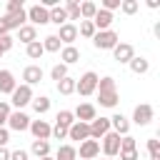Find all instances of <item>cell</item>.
Segmentation results:
<instances>
[{"instance_id":"1","label":"cell","mask_w":160,"mask_h":160,"mask_svg":"<svg viewBox=\"0 0 160 160\" xmlns=\"http://www.w3.org/2000/svg\"><path fill=\"white\" fill-rule=\"evenodd\" d=\"M98 100H100V105L102 108H115L118 105V100H120V95H118V85H115V78H110V75H105V78H100L98 80Z\"/></svg>"},{"instance_id":"2","label":"cell","mask_w":160,"mask_h":160,"mask_svg":"<svg viewBox=\"0 0 160 160\" xmlns=\"http://www.w3.org/2000/svg\"><path fill=\"white\" fill-rule=\"evenodd\" d=\"M98 80H100V75H98L95 70H88V72H82V75L75 80V92H80L82 98L92 95V92L98 90Z\"/></svg>"},{"instance_id":"3","label":"cell","mask_w":160,"mask_h":160,"mask_svg":"<svg viewBox=\"0 0 160 160\" xmlns=\"http://www.w3.org/2000/svg\"><path fill=\"white\" fill-rule=\"evenodd\" d=\"M120 42V35L110 28V30H98L95 35H92V45L98 48V50H112L115 45Z\"/></svg>"},{"instance_id":"4","label":"cell","mask_w":160,"mask_h":160,"mask_svg":"<svg viewBox=\"0 0 160 160\" xmlns=\"http://www.w3.org/2000/svg\"><path fill=\"white\" fill-rule=\"evenodd\" d=\"M32 98H35V95H32V88L20 82V85L12 90V95H10V105H12L15 110H22L25 105H30V102H32Z\"/></svg>"},{"instance_id":"5","label":"cell","mask_w":160,"mask_h":160,"mask_svg":"<svg viewBox=\"0 0 160 160\" xmlns=\"http://www.w3.org/2000/svg\"><path fill=\"white\" fill-rule=\"evenodd\" d=\"M152 118H155V108H152L150 102H140V105H135V110H132V122H135L138 128L150 125Z\"/></svg>"},{"instance_id":"6","label":"cell","mask_w":160,"mask_h":160,"mask_svg":"<svg viewBox=\"0 0 160 160\" xmlns=\"http://www.w3.org/2000/svg\"><path fill=\"white\" fill-rule=\"evenodd\" d=\"M25 12H28V20H30L32 28H38V25H48V22H50V12H48V8H42L40 2L30 5Z\"/></svg>"},{"instance_id":"7","label":"cell","mask_w":160,"mask_h":160,"mask_svg":"<svg viewBox=\"0 0 160 160\" xmlns=\"http://www.w3.org/2000/svg\"><path fill=\"white\" fill-rule=\"evenodd\" d=\"M88 130H90V140L100 142L110 132V118H95L92 122H88Z\"/></svg>"},{"instance_id":"8","label":"cell","mask_w":160,"mask_h":160,"mask_svg":"<svg viewBox=\"0 0 160 160\" xmlns=\"http://www.w3.org/2000/svg\"><path fill=\"white\" fill-rule=\"evenodd\" d=\"M8 128L15 130V132H25L30 128V115L22 112V110H12L10 118H8Z\"/></svg>"},{"instance_id":"9","label":"cell","mask_w":160,"mask_h":160,"mask_svg":"<svg viewBox=\"0 0 160 160\" xmlns=\"http://www.w3.org/2000/svg\"><path fill=\"white\" fill-rule=\"evenodd\" d=\"M72 115H75V120H80V122H92V120L98 118V108H95L92 102H80V105L72 110Z\"/></svg>"},{"instance_id":"10","label":"cell","mask_w":160,"mask_h":160,"mask_svg":"<svg viewBox=\"0 0 160 160\" xmlns=\"http://www.w3.org/2000/svg\"><path fill=\"white\" fill-rule=\"evenodd\" d=\"M28 130L32 132V138H35V140H50L52 125H50L48 120H30V128H28Z\"/></svg>"},{"instance_id":"11","label":"cell","mask_w":160,"mask_h":160,"mask_svg":"<svg viewBox=\"0 0 160 160\" xmlns=\"http://www.w3.org/2000/svg\"><path fill=\"white\" fill-rule=\"evenodd\" d=\"M100 148H102L105 158H115V155L120 152V135L110 130V132H108V135L102 138V145H100Z\"/></svg>"},{"instance_id":"12","label":"cell","mask_w":160,"mask_h":160,"mask_svg":"<svg viewBox=\"0 0 160 160\" xmlns=\"http://www.w3.org/2000/svg\"><path fill=\"white\" fill-rule=\"evenodd\" d=\"M78 150V155H80V160H92V158H98L100 155V142L98 140H82L80 142V148H75Z\"/></svg>"},{"instance_id":"13","label":"cell","mask_w":160,"mask_h":160,"mask_svg":"<svg viewBox=\"0 0 160 160\" xmlns=\"http://www.w3.org/2000/svg\"><path fill=\"white\" fill-rule=\"evenodd\" d=\"M112 58L118 60V62H130L132 58H135V48L130 45V42H118L115 48H112Z\"/></svg>"},{"instance_id":"14","label":"cell","mask_w":160,"mask_h":160,"mask_svg":"<svg viewBox=\"0 0 160 160\" xmlns=\"http://www.w3.org/2000/svg\"><path fill=\"white\" fill-rule=\"evenodd\" d=\"M90 138V130H88V122H80L75 120L70 128H68V140H75V142H82Z\"/></svg>"},{"instance_id":"15","label":"cell","mask_w":160,"mask_h":160,"mask_svg":"<svg viewBox=\"0 0 160 160\" xmlns=\"http://www.w3.org/2000/svg\"><path fill=\"white\" fill-rule=\"evenodd\" d=\"M58 40H60L62 45H72V42L78 40V25H75V22H65V25H60V30H58Z\"/></svg>"},{"instance_id":"16","label":"cell","mask_w":160,"mask_h":160,"mask_svg":"<svg viewBox=\"0 0 160 160\" xmlns=\"http://www.w3.org/2000/svg\"><path fill=\"white\" fill-rule=\"evenodd\" d=\"M110 130L118 132L120 138H122V135H130V120H128L122 112H115V115L110 118Z\"/></svg>"},{"instance_id":"17","label":"cell","mask_w":160,"mask_h":160,"mask_svg":"<svg viewBox=\"0 0 160 160\" xmlns=\"http://www.w3.org/2000/svg\"><path fill=\"white\" fill-rule=\"evenodd\" d=\"M42 80V68L40 65H28L25 70H22V85H38Z\"/></svg>"},{"instance_id":"18","label":"cell","mask_w":160,"mask_h":160,"mask_svg":"<svg viewBox=\"0 0 160 160\" xmlns=\"http://www.w3.org/2000/svg\"><path fill=\"white\" fill-rule=\"evenodd\" d=\"M112 12H108V10H102V8H98V12H95V18H92V25H95V30H110V25H112Z\"/></svg>"},{"instance_id":"19","label":"cell","mask_w":160,"mask_h":160,"mask_svg":"<svg viewBox=\"0 0 160 160\" xmlns=\"http://www.w3.org/2000/svg\"><path fill=\"white\" fill-rule=\"evenodd\" d=\"M18 88V80L10 70H0V92L2 95H12V90Z\"/></svg>"},{"instance_id":"20","label":"cell","mask_w":160,"mask_h":160,"mask_svg":"<svg viewBox=\"0 0 160 160\" xmlns=\"http://www.w3.org/2000/svg\"><path fill=\"white\" fill-rule=\"evenodd\" d=\"M60 60H62V65H72V62L80 60V50L75 45H62L60 48Z\"/></svg>"},{"instance_id":"21","label":"cell","mask_w":160,"mask_h":160,"mask_svg":"<svg viewBox=\"0 0 160 160\" xmlns=\"http://www.w3.org/2000/svg\"><path fill=\"white\" fill-rule=\"evenodd\" d=\"M18 40H20V42H25V45L35 42V40H38V28H32L30 22H25V25L18 30Z\"/></svg>"},{"instance_id":"22","label":"cell","mask_w":160,"mask_h":160,"mask_svg":"<svg viewBox=\"0 0 160 160\" xmlns=\"http://www.w3.org/2000/svg\"><path fill=\"white\" fill-rule=\"evenodd\" d=\"M128 68H130L135 75H145V72L150 70V60H148V58H142V55H140V58L135 55V58L128 62Z\"/></svg>"},{"instance_id":"23","label":"cell","mask_w":160,"mask_h":160,"mask_svg":"<svg viewBox=\"0 0 160 160\" xmlns=\"http://www.w3.org/2000/svg\"><path fill=\"white\" fill-rule=\"evenodd\" d=\"M5 18H8V22H10V30H20V28L28 22V12H25V8L18 10V12H12V15H5Z\"/></svg>"},{"instance_id":"24","label":"cell","mask_w":160,"mask_h":160,"mask_svg":"<svg viewBox=\"0 0 160 160\" xmlns=\"http://www.w3.org/2000/svg\"><path fill=\"white\" fill-rule=\"evenodd\" d=\"M30 152H32L38 160H40V158H48V155H50V142H48V140H32Z\"/></svg>"},{"instance_id":"25","label":"cell","mask_w":160,"mask_h":160,"mask_svg":"<svg viewBox=\"0 0 160 160\" xmlns=\"http://www.w3.org/2000/svg\"><path fill=\"white\" fill-rule=\"evenodd\" d=\"M55 160H78V150H75V145H70V142L60 145L58 152H55Z\"/></svg>"},{"instance_id":"26","label":"cell","mask_w":160,"mask_h":160,"mask_svg":"<svg viewBox=\"0 0 160 160\" xmlns=\"http://www.w3.org/2000/svg\"><path fill=\"white\" fill-rule=\"evenodd\" d=\"M48 12H50V22H55L58 28L68 22V12H65V8H62V5H55V8H50Z\"/></svg>"},{"instance_id":"27","label":"cell","mask_w":160,"mask_h":160,"mask_svg":"<svg viewBox=\"0 0 160 160\" xmlns=\"http://www.w3.org/2000/svg\"><path fill=\"white\" fill-rule=\"evenodd\" d=\"M95 12H98V2H92V0L80 2V18H82V20H92Z\"/></svg>"},{"instance_id":"28","label":"cell","mask_w":160,"mask_h":160,"mask_svg":"<svg viewBox=\"0 0 160 160\" xmlns=\"http://www.w3.org/2000/svg\"><path fill=\"white\" fill-rule=\"evenodd\" d=\"M62 8H65V12H68V22H70V20H82V18H80V2H78V0H65Z\"/></svg>"},{"instance_id":"29","label":"cell","mask_w":160,"mask_h":160,"mask_svg":"<svg viewBox=\"0 0 160 160\" xmlns=\"http://www.w3.org/2000/svg\"><path fill=\"white\" fill-rule=\"evenodd\" d=\"M30 105H32V110H35L38 115H45V112L50 110V98H48V95H40V98H32V102H30Z\"/></svg>"},{"instance_id":"30","label":"cell","mask_w":160,"mask_h":160,"mask_svg":"<svg viewBox=\"0 0 160 160\" xmlns=\"http://www.w3.org/2000/svg\"><path fill=\"white\" fill-rule=\"evenodd\" d=\"M42 42V50L45 52H60V48H62V42L58 40V35H48L45 40H40Z\"/></svg>"},{"instance_id":"31","label":"cell","mask_w":160,"mask_h":160,"mask_svg":"<svg viewBox=\"0 0 160 160\" xmlns=\"http://www.w3.org/2000/svg\"><path fill=\"white\" fill-rule=\"evenodd\" d=\"M25 52H28V58H30V60H40V58L45 55V50H42V42H40V40H35V42L25 45Z\"/></svg>"},{"instance_id":"32","label":"cell","mask_w":160,"mask_h":160,"mask_svg":"<svg viewBox=\"0 0 160 160\" xmlns=\"http://www.w3.org/2000/svg\"><path fill=\"white\" fill-rule=\"evenodd\" d=\"M55 85H58V92H60V95H72V92H75V78H70V75L62 78V80L55 82Z\"/></svg>"},{"instance_id":"33","label":"cell","mask_w":160,"mask_h":160,"mask_svg":"<svg viewBox=\"0 0 160 160\" xmlns=\"http://www.w3.org/2000/svg\"><path fill=\"white\" fill-rule=\"evenodd\" d=\"M98 30H95V25H92V20H80V25H78V35H82V38H90L92 40V35H95Z\"/></svg>"},{"instance_id":"34","label":"cell","mask_w":160,"mask_h":160,"mask_svg":"<svg viewBox=\"0 0 160 160\" xmlns=\"http://www.w3.org/2000/svg\"><path fill=\"white\" fill-rule=\"evenodd\" d=\"M55 122H58V125H62V128H70V125L75 122V115H72V110H60V112L55 115Z\"/></svg>"},{"instance_id":"35","label":"cell","mask_w":160,"mask_h":160,"mask_svg":"<svg viewBox=\"0 0 160 160\" xmlns=\"http://www.w3.org/2000/svg\"><path fill=\"white\" fill-rule=\"evenodd\" d=\"M62 78H68V65H62V62H58V65H52V70H50V80H55V82H60Z\"/></svg>"},{"instance_id":"36","label":"cell","mask_w":160,"mask_h":160,"mask_svg":"<svg viewBox=\"0 0 160 160\" xmlns=\"http://www.w3.org/2000/svg\"><path fill=\"white\" fill-rule=\"evenodd\" d=\"M120 10H122L125 15H135V12L140 10V2H138V0H122V2H120Z\"/></svg>"},{"instance_id":"37","label":"cell","mask_w":160,"mask_h":160,"mask_svg":"<svg viewBox=\"0 0 160 160\" xmlns=\"http://www.w3.org/2000/svg\"><path fill=\"white\" fill-rule=\"evenodd\" d=\"M148 152H150V160H160V140L158 138L148 140Z\"/></svg>"},{"instance_id":"38","label":"cell","mask_w":160,"mask_h":160,"mask_svg":"<svg viewBox=\"0 0 160 160\" xmlns=\"http://www.w3.org/2000/svg\"><path fill=\"white\" fill-rule=\"evenodd\" d=\"M10 112H12L10 102L0 100V128H5V125H8V118H10Z\"/></svg>"},{"instance_id":"39","label":"cell","mask_w":160,"mask_h":160,"mask_svg":"<svg viewBox=\"0 0 160 160\" xmlns=\"http://www.w3.org/2000/svg\"><path fill=\"white\" fill-rule=\"evenodd\" d=\"M120 150H138V142L132 135H122L120 138Z\"/></svg>"},{"instance_id":"40","label":"cell","mask_w":160,"mask_h":160,"mask_svg":"<svg viewBox=\"0 0 160 160\" xmlns=\"http://www.w3.org/2000/svg\"><path fill=\"white\" fill-rule=\"evenodd\" d=\"M50 138H55V140H65L68 138V128H62V125H52V132H50Z\"/></svg>"},{"instance_id":"41","label":"cell","mask_w":160,"mask_h":160,"mask_svg":"<svg viewBox=\"0 0 160 160\" xmlns=\"http://www.w3.org/2000/svg\"><path fill=\"white\" fill-rule=\"evenodd\" d=\"M12 45H15V38H12V35H0V50H2V52L12 50Z\"/></svg>"},{"instance_id":"42","label":"cell","mask_w":160,"mask_h":160,"mask_svg":"<svg viewBox=\"0 0 160 160\" xmlns=\"http://www.w3.org/2000/svg\"><path fill=\"white\" fill-rule=\"evenodd\" d=\"M18 10H22V0H8L5 15H12V12H18Z\"/></svg>"},{"instance_id":"43","label":"cell","mask_w":160,"mask_h":160,"mask_svg":"<svg viewBox=\"0 0 160 160\" xmlns=\"http://www.w3.org/2000/svg\"><path fill=\"white\" fill-rule=\"evenodd\" d=\"M118 155H120V160H138V158H140L138 150H120Z\"/></svg>"},{"instance_id":"44","label":"cell","mask_w":160,"mask_h":160,"mask_svg":"<svg viewBox=\"0 0 160 160\" xmlns=\"http://www.w3.org/2000/svg\"><path fill=\"white\" fill-rule=\"evenodd\" d=\"M120 2H122V0H102V10L112 12V10H118V8H120Z\"/></svg>"},{"instance_id":"45","label":"cell","mask_w":160,"mask_h":160,"mask_svg":"<svg viewBox=\"0 0 160 160\" xmlns=\"http://www.w3.org/2000/svg\"><path fill=\"white\" fill-rule=\"evenodd\" d=\"M10 160H30V155H28V150H12Z\"/></svg>"},{"instance_id":"46","label":"cell","mask_w":160,"mask_h":160,"mask_svg":"<svg viewBox=\"0 0 160 160\" xmlns=\"http://www.w3.org/2000/svg\"><path fill=\"white\" fill-rule=\"evenodd\" d=\"M0 35H10V22L5 15H0Z\"/></svg>"},{"instance_id":"47","label":"cell","mask_w":160,"mask_h":160,"mask_svg":"<svg viewBox=\"0 0 160 160\" xmlns=\"http://www.w3.org/2000/svg\"><path fill=\"white\" fill-rule=\"evenodd\" d=\"M10 142V130L8 128H0V148H5Z\"/></svg>"},{"instance_id":"48","label":"cell","mask_w":160,"mask_h":160,"mask_svg":"<svg viewBox=\"0 0 160 160\" xmlns=\"http://www.w3.org/2000/svg\"><path fill=\"white\" fill-rule=\"evenodd\" d=\"M0 160H10V150L8 148H0Z\"/></svg>"},{"instance_id":"49","label":"cell","mask_w":160,"mask_h":160,"mask_svg":"<svg viewBox=\"0 0 160 160\" xmlns=\"http://www.w3.org/2000/svg\"><path fill=\"white\" fill-rule=\"evenodd\" d=\"M148 8H152V10H158V8H160V0H148Z\"/></svg>"},{"instance_id":"50","label":"cell","mask_w":160,"mask_h":160,"mask_svg":"<svg viewBox=\"0 0 160 160\" xmlns=\"http://www.w3.org/2000/svg\"><path fill=\"white\" fill-rule=\"evenodd\" d=\"M40 160H55V158H52V155H48V158H40Z\"/></svg>"},{"instance_id":"51","label":"cell","mask_w":160,"mask_h":160,"mask_svg":"<svg viewBox=\"0 0 160 160\" xmlns=\"http://www.w3.org/2000/svg\"><path fill=\"white\" fill-rule=\"evenodd\" d=\"M2 55H5V52H2V50H0V58H2Z\"/></svg>"},{"instance_id":"52","label":"cell","mask_w":160,"mask_h":160,"mask_svg":"<svg viewBox=\"0 0 160 160\" xmlns=\"http://www.w3.org/2000/svg\"><path fill=\"white\" fill-rule=\"evenodd\" d=\"M102 160H112V158H102Z\"/></svg>"}]
</instances>
